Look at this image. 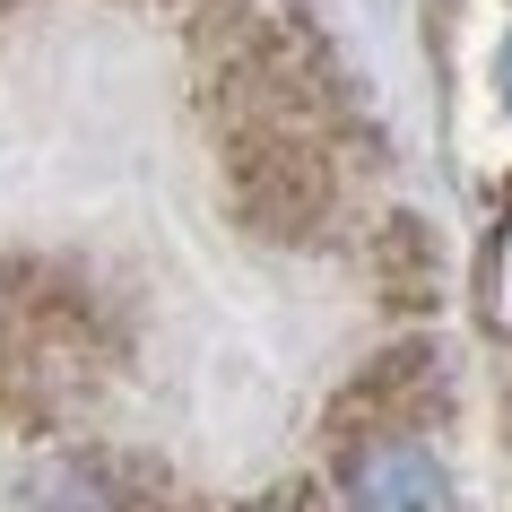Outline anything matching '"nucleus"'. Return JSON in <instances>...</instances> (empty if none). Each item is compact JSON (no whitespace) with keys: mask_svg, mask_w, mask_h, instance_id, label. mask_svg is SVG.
<instances>
[{"mask_svg":"<svg viewBox=\"0 0 512 512\" xmlns=\"http://www.w3.org/2000/svg\"><path fill=\"white\" fill-rule=\"evenodd\" d=\"M339 495H348V512H460L452 469L434 460V443L417 426L356 434L339 452Z\"/></svg>","mask_w":512,"mask_h":512,"instance_id":"nucleus-1","label":"nucleus"},{"mask_svg":"<svg viewBox=\"0 0 512 512\" xmlns=\"http://www.w3.org/2000/svg\"><path fill=\"white\" fill-rule=\"evenodd\" d=\"M35 504H44V512H139L131 486L113 478V469H87V460L44 469V478H35Z\"/></svg>","mask_w":512,"mask_h":512,"instance_id":"nucleus-2","label":"nucleus"},{"mask_svg":"<svg viewBox=\"0 0 512 512\" xmlns=\"http://www.w3.org/2000/svg\"><path fill=\"white\" fill-rule=\"evenodd\" d=\"M495 87H504V105H512V35H504V53H495Z\"/></svg>","mask_w":512,"mask_h":512,"instance_id":"nucleus-4","label":"nucleus"},{"mask_svg":"<svg viewBox=\"0 0 512 512\" xmlns=\"http://www.w3.org/2000/svg\"><path fill=\"white\" fill-rule=\"evenodd\" d=\"M495 322L512 330V226H504V243H495Z\"/></svg>","mask_w":512,"mask_h":512,"instance_id":"nucleus-3","label":"nucleus"}]
</instances>
